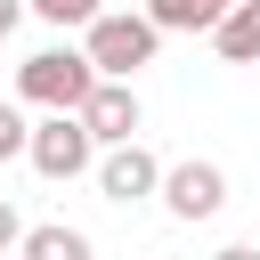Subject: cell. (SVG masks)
<instances>
[{
  "mask_svg": "<svg viewBox=\"0 0 260 260\" xmlns=\"http://www.w3.org/2000/svg\"><path fill=\"white\" fill-rule=\"evenodd\" d=\"M16 236H24V219H16V203H8V195H0V252H8V244H16Z\"/></svg>",
  "mask_w": 260,
  "mask_h": 260,
  "instance_id": "obj_12",
  "label": "cell"
},
{
  "mask_svg": "<svg viewBox=\"0 0 260 260\" xmlns=\"http://www.w3.org/2000/svg\"><path fill=\"white\" fill-rule=\"evenodd\" d=\"M24 162H32L41 179H81V171L98 162V138L81 130V114H49V122L24 130Z\"/></svg>",
  "mask_w": 260,
  "mask_h": 260,
  "instance_id": "obj_3",
  "label": "cell"
},
{
  "mask_svg": "<svg viewBox=\"0 0 260 260\" xmlns=\"http://www.w3.org/2000/svg\"><path fill=\"white\" fill-rule=\"evenodd\" d=\"M24 8H32L41 24H89V16L106 8V0H24Z\"/></svg>",
  "mask_w": 260,
  "mask_h": 260,
  "instance_id": "obj_10",
  "label": "cell"
},
{
  "mask_svg": "<svg viewBox=\"0 0 260 260\" xmlns=\"http://www.w3.org/2000/svg\"><path fill=\"white\" fill-rule=\"evenodd\" d=\"M154 187H162V162H154L138 138L106 146V162H98V195H106V203H138V195H154Z\"/></svg>",
  "mask_w": 260,
  "mask_h": 260,
  "instance_id": "obj_6",
  "label": "cell"
},
{
  "mask_svg": "<svg viewBox=\"0 0 260 260\" xmlns=\"http://www.w3.org/2000/svg\"><path fill=\"white\" fill-rule=\"evenodd\" d=\"M16 89H24V106H49V114H73L89 89H98V65L81 57V49H32L24 65H16Z\"/></svg>",
  "mask_w": 260,
  "mask_h": 260,
  "instance_id": "obj_2",
  "label": "cell"
},
{
  "mask_svg": "<svg viewBox=\"0 0 260 260\" xmlns=\"http://www.w3.org/2000/svg\"><path fill=\"white\" fill-rule=\"evenodd\" d=\"M219 16H228V0H146L154 32H211Z\"/></svg>",
  "mask_w": 260,
  "mask_h": 260,
  "instance_id": "obj_8",
  "label": "cell"
},
{
  "mask_svg": "<svg viewBox=\"0 0 260 260\" xmlns=\"http://www.w3.org/2000/svg\"><path fill=\"white\" fill-rule=\"evenodd\" d=\"M24 130H32V122H24L16 106H0V162H8V154H24Z\"/></svg>",
  "mask_w": 260,
  "mask_h": 260,
  "instance_id": "obj_11",
  "label": "cell"
},
{
  "mask_svg": "<svg viewBox=\"0 0 260 260\" xmlns=\"http://www.w3.org/2000/svg\"><path fill=\"white\" fill-rule=\"evenodd\" d=\"M211 260H260V244H228V252H211Z\"/></svg>",
  "mask_w": 260,
  "mask_h": 260,
  "instance_id": "obj_14",
  "label": "cell"
},
{
  "mask_svg": "<svg viewBox=\"0 0 260 260\" xmlns=\"http://www.w3.org/2000/svg\"><path fill=\"white\" fill-rule=\"evenodd\" d=\"M73 114H81V130H89L98 146H122V138H138V89H130V81H98V89H89Z\"/></svg>",
  "mask_w": 260,
  "mask_h": 260,
  "instance_id": "obj_5",
  "label": "cell"
},
{
  "mask_svg": "<svg viewBox=\"0 0 260 260\" xmlns=\"http://www.w3.org/2000/svg\"><path fill=\"white\" fill-rule=\"evenodd\" d=\"M154 49H162V32L146 24V16H89L81 24V57L98 65V81H130L138 65H154Z\"/></svg>",
  "mask_w": 260,
  "mask_h": 260,
  "instance_id": "obj_1",
  "label": "cell"
},
{
  "mask_svg": "<svg viewBox=\"0 0 260 260\" xmlns=\"http://www.w3.org/2000/svg\"><path fill=\"white\" fill-rule=\"evenodd\" d=\"M154 195L171 203V219H211V211L228 203V171H219V162H171Z\"/></svg>",
  "mask_w": 260,
  "mask_h": 260,
  "instance_id": "obj_4",
  "label": "cell"
},
{
  "mask_svg": "<svg viewBox=\"0 0 260 260\" xmlns=\"http://www.w3.org/2000/svg\"><path fill=\"white\" fill-rule=\"evenodd\" d=\"M16 252H24V260H89V236L65 228V219H49V228H24Z\"/></svg>",
  "mask_w": 260,
  "mask_h": 260,
  "instance_id": "obj_9",
  "label": "cell"
},
{
  "mask_svg": "<svg viewBox=\"0 0 260 260\" xmlns=\"http://www.w3.org/2000/svg\"><path fill=\"white\" fill-rule=\"evenodd\" d=\"M16 16H24V0H0V41L16 32Z\"/></svg>",
  "mask_w": 260,
  "mask_h": 260,
  "instance_id": "obj_13",
  "label": "cell"
},
{
  "mask_svg": "<svg viewBox=\"0 0 260 260\" xmlns=\"http://www.w3.org/2000/svg\"><path fill=\"white\" fill-rule=\"evenodd\" d=\"M211 49L228 65H260V0H228V16L211 24Z\"/></svg>",
  "mask_w": 260,
  "mask_h": 260,
  "instance_id": "obj_7",
  "label": "cell"
}]
</instances>
